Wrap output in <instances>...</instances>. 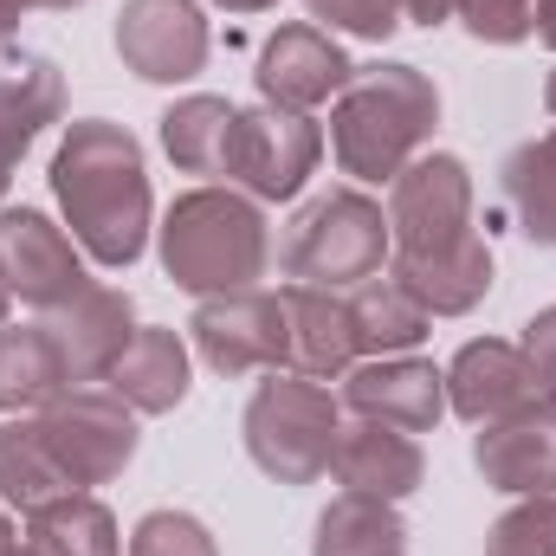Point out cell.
<instances>
[{
	"label": "cell",
	"instance_id": "obj_1",
	"mask_svg": "<svg viewBox=\"0 0 556 556\" xmlns=\"http://www.w3.org/2000/svg\"><path fill=\"white\" fill-rule=\"evenodd\" d=\"M389 273L427 317H466L492 291V247L472 227V168L446 149L415 155L389 181Z\"/></svg>",
	"mask_w": 556,
	"mask_h": 556
},
{
	"label": "cell",
	"instance_id": "obj_2",
	"mask_svg": "<svg viewBox=\"0 0 556 556\" xmlns=\"http://www.w3.org/2000/svg\"><path fill=\"white\" fill-rule=\"evenodd\" d=\"M52 201L65 233L85 247L91 266L130 273L155 233V194L142 168V142L111 117H72L52 155Z\"/></svg>",
	"mask_w": 556,
	"mask_h": 556
},
{
	"label": "cell",
	"instance_id": "obj_3",
	"mask_svg": "<svg viewBox=\"0 0 556 556\" xmlns=\"http://www.w3.org/2000/svg\"><path fill=\"white\" fill-rule=\"evenodd\" d=\"M440 130V91L420 65H356L330 104V155L350 181H395Z\"/></svg>",
	"mask_w": 556,
	"mask_h": 556
},
{
	"label": "cell",
	"instance_id": "obj_4",
	"mask_svg": "<svg viewBox=\"0 0 556 556\" xmlns=\"http://www.w3.org/2000/svg\"><path fill=\"white\" fill-rule=\"evenodd\" d=\"M155 253L162 273L194 298H220V291H253L273 266V227L266 207L253 194L227 188H188L168 201L162 227H155Z\"/></svg>",
	"mask_w": 556,
	"mask_h": 556
},
{
	"label": "cell",
	"instance_id": "obj_5",
	"mask_svg": "<svg viewBox=\"0 0 556 556\" xmlns=\"http://www.w3.org/2000/svg\"><path fill=\"white\" fill-rule=\"evenodd\" d=\"M240 433H247V453L253 466L273 479V485H311L330 472V453H337V433H343V415H337V395L311 376H291V369H273L247 415H240Z\"/></svg>",
	"mask_w": 556,
	"mask_h": 556
},
{
	"label": "cell",
	"instance_id": "obj_6",
	"mask_svg": "<svg viewBox=\"0 0 556 556\" xmlns=\"http://www.w3.org/2000/svg\"><path fill=\"white\" fill-rule=\"evenodd\" d=\"M278 266L298 285H324V291H356L363 278L389 266V214L382 201H369L363 188H330L317 201L298 207Z\"/></svg>",
	"mask_w": 556,
	"mask_h": 556
},
{
	"label": "cell",
	"instance_id": "obj_7",
	"mask_svg": "<svg viewBox=\"0 0 556 556\" xmlns=\"http://www.w3.org/2000/svg\"><path fill=\"white\" fill-rule=\"evenodd\" d=\"M39 427L52 440V459L65 466L72 492H98L111 485L130 459H137V408L124 395H111L104 382L91 389H65L59 402L39 408Z\"/></svg>",
	"mask_w": 556,
	"mask_h": 556
},
{
	"label": "cell",
	"instance_id": "obj_8",
	"mask_svg": "<svg viewBox=\"0 0 556 556\" xmlns=\"http://www.w3.org/2000/svg\"><path fill=\"white\" fill-rule=\"evenodd\" d=\"M324 162V130L304 111H278V104H253L233 111V137H227V181L240 194L266 201H298L304 181Z\"/></svg>",
	"mask_w": 556,
	"mask_h": 556
},
{
	"label": "cell",
	"instance_id": "obj_9",
	"mask_svg": "<svg viewBox=\"0 0 556 556\" xmlns=\"http://www.w3.org/2000/svg\"><path fill=\"white\" fill-rule=\"evenodd\" d=\"M188 343L194 356L240 382V376H273L285 369V298L278 291H220V298H201L194 317H188Z\"/></svg>",
	"mask_w": 556,
	"mask_h": 556
},
{
	"label": "cell",
	"instance_id": "obj_10",
	"mask_svg": "<svg viewBox=\"0 0 556 556\" xmlns=\"http://www.w3.org/2000/svg\"><path fill=\"white\" fill-rule=\"evenodd\" d=\"M91 285L85 247L39 207H0V291L33 311H59Z\"/></svg>",
	"mask_w": 556,
	"mask_h": 556
},
{
	"label": "cell",
	"instance_id": "obj_11",
	"mask_svg": "<svg viewBox=\"0 0 556 556\" xmlns=\"http://www.w3.org/2000/svg\"><path fill=\"white\" fill-rule=\"evenodd\" d=\"M214 52L201 0H124L117 13V59L142 85H188Z\"/></svg>",
	"mask_w": 556,
	"mask_h": 556
},
{
	"label": "cell",
	"instance_id": "obj_12",
	"mask_svg": "<svg viewBox=\"0 0 556 556\" xmlns=\"http://www.w3.org/2000/svg\"><path fill=\"white\" fill-rule=\"evenodd\" d=\"M350 52L337 46V33L311 26V20H291L278 26L273 39L260 46V65H253V85H260V104L278 111H317V104H337V91L350 85Z\"/></svg>",
	"mask_w": 556,
	"mask_h": 556
},
{
	"label": "cell",
	"instance_id": "obj_13",
	"mask_svg": "<svg viewBox=\"0 0 556 556\" xmlns=\"http://www.w3.org/2000/svg\"><path fill=\"white\" fill-rule=\"evenodd\" d=\"M46 337H52V350H59L65 382H72V389H91V382H104V376L117 369V356L130 350V337H137V304H130V291H117V285H85L72 304L46 311Z\"/></svg>",
	"mask_w": 556,
	"mask_h": 556
},
{
	"label": "cell",
	"instance_id": "obj_14",
	"mask_svg": "<svg viewBox=\"0 0 556 556\" xmlns=\"http://www.w3.org/2000/svg\"><path fill=\"white\" fill-rule=\"evenodd\" d=\"M343 402L356 420H382L402 433H433L446 415V369L427 356H363L343 376Z\"/></svg>",
	"mask_w": 556,
	"mask_h": 556
},
{
	"label": "cell",
	"instance_id": "obj_15",
	"mask_svg": "<svg viewBox=\"0 0 556 556\" xmlns=\"http://www.w3.org/2000/svg\"><path fill=\"white\" fill-rule=\"evenodd\" d=\"M531 402H544V389H538V369H531L525 343L479 337V343H466V350L446 363V408L459 420H472V427L518 415V408H531Z\"/></svg>",
	"mask_w": 556,
	"mask_h": 556
},
{
	"label": "cell",
	"instance_id": "obj_16",
	"mask_svg": "<svg viewBox=\"0 0 556 556\" xmlns=\"http://www.w3.org/2000/svg\"><path fill=\"white\" fill-rule=\"evenodd\" d=\"M472 466L492 492H511V498L556 492V408L531 402L505 420H485L472 440Z\"/></svg>",
	"mask_w": 556,
	"mask_h": 556
},
{
	"label": "cell",
	"instance_id": "obj_17",
	"mask_svg": "<svg viewBox=\"0 0 556 556\" xmlns=\"http://www.w3.org/2000/svg\"><path fill=\"white\" fill-rule=\"evenodd\" d=\"M278 298H285V369L311 382H343L363 363L350 330V298L324 285H285Z\"/></svg>",
	"mask_w": 556,
	"mask_h": 556
},
{
	"label": "cell",
	"instance_id": "obj_18",
	"mask_svg": "<svg viewBox=\"0 0 556 556\" xmlns=\"http://www.w3.org/2000/svg\"><path fill=\"white\" fill-rule=\"evenodd\" d=\"M330 472L343 492H363V498H415L420 479H427V453H420L415 433L402 427H382V420H350L337 433V453H330Z\"/></svg>",
	"mask_w": 556,
	"mask_h": 556
},
{
	"label": "cell",
	"instance_id": "obj_19",
	"mask_svg": "<svg viewBox=\"0 0 556 556\" xmlns=\"http://www.w3.org/2000/svg\"><path fill=\"white\" fill-rule=\"evenodd\" d=\"M111 395H124L137 415H175L194 389V363H188V343L181 330L168 324H137L130 350L117 356V369L104 376Z\"/></svg>",
	"mask_w": 556,
	"mask_h": 556
},
{
	"label": "cell",
	"instance_id": "obj_20",
	"mask_svg": "<svg viewBox=\"0 0 556 556\" xmlns=\"http://www.w3.org/2000/svg\"><path fill=\"white\" fill-rule=\"evenodd\" d=\"M350 330H356V356H415L433 317L395 273H376L350 291Z\"/></svg>",
	"mask_w": 556,
	"mask_h": 556
},
{
	"label": "cell",
	"instance_id": "obj_21",
	"mask_svg": "<svg viewBox=\"0 0 556 556\" xmlns=\"http://www.w3.org/2000/svg\"><path fill=\"white\" fill-rule=\"evenodd\" d=\"M65 492H72V479L52 459V440H46L39 415H7L0 420V505L26 518Z\"/></svg>",
	"mask_w": 556,
	"mask_h": 556
},
{
	"label": "cell",
	"instance_id": "obj_22",
	"mask_svg": "<svg viewBox=\"0 0 556 556\" xmlns=\"http://www.w3.org/2000/svg\"><path fill=\"white\" fill-rule=\"evenodd\" d=\"M311 556H408V525L389 498H363V492H337L317 511Z\"/></svg>",
	"mask_w": 556,
	"mask_h": 556
},
{
	"label": "cell",
	"instance_id": "obj_23",
	"mask_svg": "<svg viewBox=\"0 0 556 556\" xmlns=\"http://www.w3.org/2000/svg\"><path fill=\"white\" fill-rule=\"evenodd\" d=\"M26 544L39 556H124V531L98 492H65L26 511Z\"/></svg>",
	"mask_w": 556,
	"mask_h": 556
},
{
	"label": "cell",
	"instance_id": "obj_24",
	"mask_svg": "<svg viewBox=\"0 0 556 556\" xmlns=\"http://www.w3.org/2000/svg\"><path fill=\"white\" fill-rule=\"evenodd\" d=\"M59 117H65V78H59V65L39 59V52L7 59L0 65V137L26 155Z\"/></svg>",
	"mask_w": 556,
	"mask_h": 556
},
{
	"label": "cell",
	"instance_id": "obj_25",
	"mask_svg": "<svg viewBox=\"0 0 556 556\" xmlns=\"http://www.w3.org/2000/svg\"><path fill=\"white\" fill-rule=\"evenodd\" d=\"M72 382L59 369V350L46 324H0V415H39Z\"/></svg>",
	"mask_w": 556,
	"mask_h": 556
},
{
	"label": "cell",
	"instance_id": "obj_26",
	"mask_svg": "<svg viewBox=\"0 0 556 556\" xmlns=\"http://www.w3.org/2000/svg\"><path fill=\"white\" fill-rule=\"evenodd\" d=\"M498 194L531 247H556V130L518 142L498 168Z\"/></svg>",
	"mask_w": 556,
	"mask_h": 556
},
{
	"label": "cell",
	"instance_id": "obj_27",
	"mask_svg": "<svg viewBox=\"0 0 556 556\" xmlns=\"http://www.w3.org/2000/svg\"><path fill=\"white\" fill-rule=\"evenodd\" d=\"M227 137H233V104L214 91L175 98L162 111V149L181 175H227Z\"/></svg>",
	"mask_w": 556,
	"mask_h": 556
},
{
	"label": "cell",
	"instance_id": "obj_28",
	"mask_svg": "<svg viewBox=\"0 0 556 556\" xmlns=\"http://www.w3.org/2000/svg\"><path fill=\"white\" fill-rule=\"evenodd\" d=\"M485 556H556V492L518 498V505L492 525Z\"/></svg>",
	"mask_w": 556,
	"mask_h": 556
},
{
	"label": "cell",
	"instance_id": "obj_29",
	"mask_svg": "<svg viewBox=\"0 0 556 556\" xmlns=\"http://www.w3.org/2000/svg\"><path fill=\"white\" fill-rule=\"evenodd\" d=\"M130 556H220V544L194 511H142L130 531Z\"/></svg>",
	"mask_w": 556,
	"mask_h": 556
},
{
	"label": "cell",
	"instance_id": "obj_30",
	"mask_svg": "<svg viewBox=\"0 0 556 556\" xmlns=\"http://www.w3.org/2000/svg\"><path fill=\"white\" fill-rule=\"evenodd\" d=\"M311 26L350 33V39H389L402 33V0H304Z\"/></svg>",
	"mask_w": 556,
	"mask_h": 556
},
{
	"label": "cell",
	"instance_id": "obj_31",
	"mask_svg": "<svg viewBox=\"0 0 556 556\" xmlns=\"http://www.w3.org/2000/svg\"><path fill=\"white\" fill-rule=\"evenodd\" d=\"M453 20L485 46H525L531 20H538V0H453Z\"/></svg>",
	"mask_w": 556,
	"mask_h": 556
},
{
	"label": "cell",
	"instance_id": "obj_32",
	"mask_svg": "<svg viewBox=\"0 0 556 556\" xmlns=\"http://www.w3.org/2000/svg\"><path fill=\"white\" fill-rule=\"evenodd\" d=\"M525 356H531V369H538L544 402L556 408V304H544V311L525 324Z\"/></svg>",
	"mask_w": 556,
	"mask_h": 556
},
{
	"label": "cell",
	"instance_id": "obj_33",
	"mask_svg": "<svg viewBox=\"0 0 556 556\" xmlns=\"http://www.w3.org/2000/svg\"><path fill=\"white\" fill-rule=\"evenodd\" d=\"M453 20V0H402V26H446Z\"/></svg>",
	"mask_w": 556,
	"mask_h": 556
},
{
	"label": "cell",
	"instance_id": "obj_34",
	"mask_svg": "<svg viewBox=\"0 0 556 556\" xmlns=\"http://www.w3.org/2000/svg\"><path fill=\"white\" fill-rule=\"evenodd\" d=\"M531 33H538V46H551V52H556V0H538V20H531Z\"/></svg>",
	"mask_w": 556,
	"mask_h": 556
},
{
	"label": "cell",
	"instance_id": "obj_35",
	"mask_svg": "<svg viewBox=\"0 0 556 556\" xmlns=\"http://www.w3.org/2000/svg\"><path fill=\"white\" fill-rule=\"evenodd\" d=\"M13 168H20V149L0 137V207H7V188H13Z\"/></svg>",
	"mask_w": 556,
	"mask_h": 556
},
{
	"label": "cell",
	"instance_id": "obj_36",
	"mask_svg": "<svg viewBox=\"0 0 556 556\" xmlns=\"http://www.w3.org/2000/svg\"><path fill=\"white\" fill-rule=\"evenodd\" d=\"M13 33H20V7H13V0H0V46H7Z\"/></svg>",
	"mask_w": 556,
	"mask_h": 556
},
{
	"label": "cell",
	"instance_id": "obj_37",
	"mask_svg": "<svg viewBox=\"0 0 556 556\" xmlns=\"http://www.w3.org/2000/svg\"><path fill=\"white\" fill-rule=\"evenodd\" d=\"M20 13H33V7H46V13H72V7H85V0H13Z\"/></svg>",
	"mask_w": 556,
	"mask_h": 556
},
{
	"label": "cell",
	"instance_id": "obj_38",
	"mask_svg": "<svg viewBox=\"0 0 556 556\" xmlns=\"http://www.w3.org/2000/svg\"><path fill=\"white\" fill-rule=\"evenodd\" d=\"M214 7H227V13H266V7H278V0H214Z\"/></svg>",
	"mask_w": 556,
	"mask_h": 556
},
{
	"label": "cell",
	"instance_id": "obj_39",
	"mask_svg": "<svg viewBox=\"0 0 556 556\" xmlns=\"http://www.w3.org/2000/svg\"><path fill=\"white\" fill-rule=\"evenodd\" d=\"M13 544H20V538H13V525H7V511H0V556L13 551Z\"/></svg>",
	"mask_w": 556,
	"mask_h": 556
},
{
	"label": "cell",
	"instance_id": "obj_40",
	"mask_svg": "<svg viewBox=\"0 0 556 556\" xmlns=\"http://www.w3.org/2000/svg\"><path fill=\"white\" fill-rule=\"evenodd\" d=\"M544 111L556 117V72H551V85H544Z\"/></svg>",
	"mask_w": 556,
	"mask_h": 556
},
{
	"label": "cell",
	"instance_id": "obj_41",
	"mask_svg": "<svg viewBox=\"0 0 556 556\" xmlns=\"http://www.w3.org/2000/svg\"><path fill=\"white\" fill-rule=\"evenodd\" d=\"M7 556H39V551H33V544H13V551H7Z\"/></svg>",
	"mask_w": 556,
	"mask_h": 556
},
{
	"label": "cell",
	"instance_id": "obj_42",
	"mask_svg": "<svg viewBox=\"0 0 556 556\" xmlns=\"http://www.w3.org/2000/svg\"><path fill=\"white\" fill-rule=\"evenodd\" d=\"M7 311H13V298H7V291H0V324H7Z\"/></svg>",
	"mask_w": 556,
	"mask_h": 556
}]
</instances>
